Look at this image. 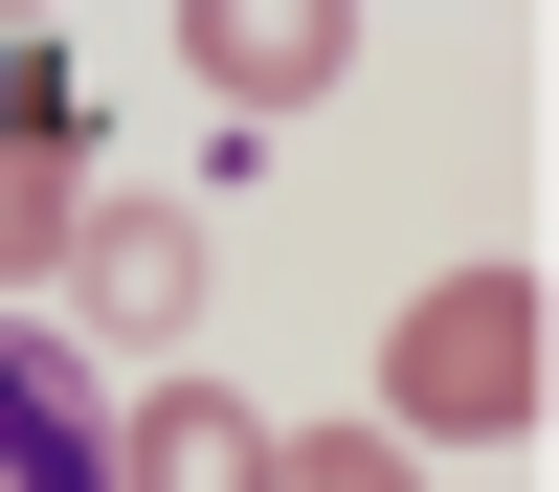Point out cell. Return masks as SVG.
Returning a JSON list of instances; mask_svg holds the SVG:
<instances>
[{
    "mask_svg": "<svg viewBox=\"0 0 559 492\" xmlns=\"http://www.w3.org/2000/svg\"><path fill=\"white\" fill-rule=\"evenodd\" d=\"M0 492H134L112 470V403H90V358L0 336Z\"/></svg>",
    "mask_w": 559,
    "mask_h": 492,
    "instance_id": "obj_1",
    "label": "cell"
},
{
    "mask_svg": "<svg viewBox=\"0 0 559 492\" xmlns=\"http://www.w3.org/2000/svg\"><path fill=\"white\" fill-rule=\"evenodd\" d=\"M68 247H90V313H112V336H179V313H202V224L179 202H90Z\"/></svg>",
    "mask_w": 559,
    "mask_h": 492,
    "instance_id": "obj_2",
    "label": "cell"
},
{
    "mask_svg": "<svg viewBox=\"0 0 559 492\" xmlns=\"http://www.w3.org/2000/svg\"><path fill=\"white\" fill-rule=\"evenodd\" d=\"M68 224H90V157H68L45 112H0V268H45Z\"/></svg>",
    "mask_w": 559,
    "mask_h": 492,
    "instance_id": "obj_3",
    "label": "cell"
},
{
    "mask_svg": "<svg viewBox=\"0 0 559 492\" xmlns=\"http://www.w3.org/2000/svg\"><path fill=\"white\" fill-rule=\"evenodd\" d=\"M112 470H157V492H247V447H224L202 403H157V447H112Z\"/></svg>",
    "mask_w": 559,
    "mask_h": 492,
    "instance_id": "obj_4",
    "label": "cell"
},
{
    "mask_svg": "<svg viewBox=\"0 0 559 492\" xmlns=\"http://www.w3.org/2000/svg\"><path fill=\"white\" fill-rule=\"evenodd\" d=\"M313 68H336V23H269V0L224 23V89H313Z\"/></svg>",
    "mask_w": 559,
    "mask_h": 492,
    "instance_id": "obj_5",
    "label": "cell"
},
{
    "mask_svg": "<svg viewBox=\"0 0 559 492\" xmlns=\"http://www.w3.org/2000/svg\"><path fill=\"white\" fill-rule=\"evenodd\" d=\"M269 492H403V470H381V447H292Z\"/></svg>",
    "mask_w": 559,
    "mask_h": 492,
    "instance_id": "obj_6",
    "label": "cell"
}]
</instances>
